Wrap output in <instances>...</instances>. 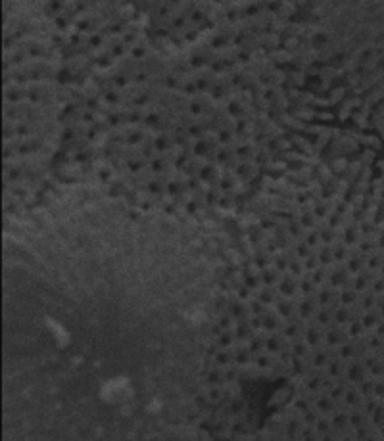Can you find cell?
<instances>
[{
    "mask_svg": "<svg viewBox=\"0 0 384 441\" xmlns=\"http://www.w3.org/2000/svg\"><path fill=\"white\" fill-rule=\"evenodd\" d=\"M131 393V383L127 378H115L110 383H106V388L102 390V397L108 401H119Z\"/></svg>",
    "mask_w": 384,
    "mask_h": 441,
    "instance_id": "obj_1",
    "label": "cell"
}]
</instances>
